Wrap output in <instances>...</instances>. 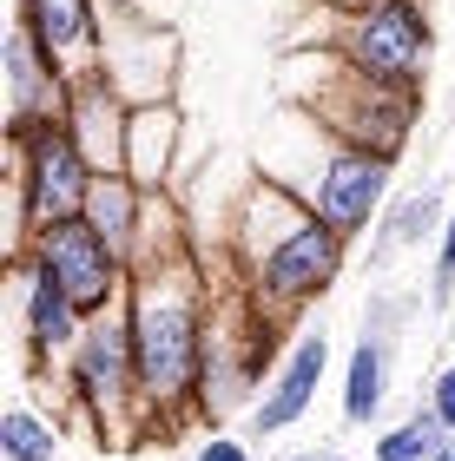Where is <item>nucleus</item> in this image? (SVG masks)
Listing matches in <instances>:
<instances>
[{"label":"nucleus","mask_w":455,"mask_h":461,"mask_svg":"<svg viewBox=\"0 0 455 461\" xmlns=\"http://www.w3.org/2000/svg\"><path fill=\"white\" fill-rule=\"evenodd\" d=\"M126 125H132V106L119 99V86H113L99 67L73 79L67 132H73L79 152H86L93 172H126Z\"/></svg>","instance_id":"obj_15"},{"label":"nucleus","mask_w":455,"mask_h":461,"mask_svg":"<svg viewBox=\"0 0 455 461\" xmlns=\"http://www.w3.org/2000/svg\"><path fill=\"white\" fill-rule=\"evenodd\" d=\"M323 14H363V7H377V0H317Z\"/></svg>","instance_id":"obj_26"},{"label":"nucleus","mask_w":455,"mask_h":461,"mask_svg":"<svg viewBox=\"0 0 455 461\" xmlns=\"http://www.w3.org/2000/svg\"><path fill=\"white\" fill-rule=\"evenodd\" d=\"M416 106H423L416 93L369 86L363 73H350L343 59H330V53H323V86L304 99V113L317 119L330 139L357 145V152H377V158H389V165L403 158L409 132H416Z\"/></svg>","instance_id":"obj_7"},{"label":"nucleus","mask_w":455,"mask_h":461,"mask_svg":"<svg viewBox=\"0 0 455 461\" xmlns=\"http://www.w3.org/2000/svg\"><path fill=\"white\" fill-rule=\"evenodd\" d=\"M429 303L455 310V212L442 224V244H436V264H429Z\"/></svg>","instance_id":"obj_22"},{"label":"nucleus","mask_w":455,"mask_h":461,"mask_svg":"<svg viewBox=\"0 0 455 461\" xmlns=\"http://www.w3.org/2000/svg\"><path fill=\"white\" fill-rule=\"evenodd\" d=\"M389 178H396V165L377 158V152H357V145H343V139H330L323 132V152L304 165V172H291L284 185L317 212L337 238L357 244L363 230H377L383 212H389Z\"/></svg>","instance_id":"obj_8"},{"label":"nucleus","mask_w":455,"mask_h":461,"mask_svg":"<svg viewBox=\"0 0 455 461\" xmlns=\"http://www.w3.org/2000/svg\"><path fill=\"white\" fill-rule=\"evenodd\" d=\"M178 152H185V113H178V99L132 106V125H126V178H139L146 192H172Z\"/></svg>","instance_id":"obj_16"},{"label":"nucleus","mask_w":455,"mask_h":461,"mask_svg":"<svg viewBox=\"0 0 455 461\" xmlns=\"http://www.w3.org/2000/svg\"><path fill=\"white\" fill-rule=\"evenodd\" d=\"M278 337H297V330H284L278 317H264V310L244 297L238 284L218 290L212 337H205V383H198V422H205V429L258 409L264 383H271L278 363H284Z\"/></svg>","instance_id":"obj_3"},{"label":"nucleus","mask_w":455,"mask_h":461,"mask_svg":"<svg viewBox=\"0 0 455 461\" xmlns=\"http://www.w3.org/2000/svg\"><path fill=\"white\" fill-rule=\"evenodd\" d=\"M0 73H7V139L40 132V125H67L73 106V73L40 47L27 27H7L0 47Z\"/></svg>","instance_id":"obj_12"},{"label":"nucleus","mask_w":455,"mask_h":461,"mask_svg":"<svg viewBox=\"0 0 455 461\" xmlns=\"http://www.w3.org/2000/svg\"><path fill=\"white\" fill-rule=\"evenodd\" d=\"M99 73L119 86L126 106L178 99V33L172 20L132 0H106V33H99Z\"/></svg>","instance_id":"obj_9"},{"label":"nucleus","mask_w":455,"mask_h":461,"mask_svg":"<svg viewBox=\"0 0 455 461\" xmlns=\"http://www.w3.org/2000/svg\"><path fill=\"white\" fill-rule=\"evenodd\" d=\"M7 270H14L20 337H27V369H59V363L73 356V343L86 337V317H79V303L27 258V250H14Z\"/></svg>","instance_id":"obj_13"},{"label":"nucleus","mask_w":455,"mask_h":461,"mask_svg":"<svg viewBox=\"0 0 455 461\" xmlns=\"http://www.w3.org/2000/svg\"><path fill=\"white\" fill-rule=\"evenodd\" d=\"M59 448H67V429L53 415H40L33 402H14L0 415V455L7 461H59Z\"/></svg>","instance_id":"obj_20"},{"label":"nucleus","mask_w":455,"mask_h":461,"mask_svg":"<svg viewBox=\"0 0 455 461\" xmlns=\"http://www.w3.org/2000/svg\"><path fill=\"white\" fill-rule=\"evenodd\" d=\"M442 343H449V356H455V310H449V337H442Z\"/></svg>","instance_id":"obj_27"},{"label":"nucleus","mask_w":455,"mask_h":461,"mask_svg":"<svg viewBox=\"0 0 455 461\" xmlns=\"http://www.w3.org/2000/svg\"><path fill=\"white\" fill-rule=\"evenodd\" d=\"M330 375V330L323 323H304L291 343H284V363L278 375L264 383L258 409L244 415V442H271V435H291L310 409H317V389Z\"/></svg>","instance_id":"obj_11"},{"label":"nucleus","mask_w":455,"mask_h":461,"mask_svg":"<svg viewBox=\"0 0 455 461\" xmlns=\"http://www.w3.org/2000/svg\"><path fill=\"white\" fill-rule=\"evenodd\" d=\"M389 375H396V337H357L343 356V395L337 415L343 429H369L389 402Z\"/></svg>","instance_id":"obj_18"},{"label":"nucleus","mask_w":455,"mask_h":461,"mask_svg":"<svg viewBox=\"0 0 455 461\" xmlns=\"http://www.w3.org/2000/svg\"><path fill=\"white\" fill-rule=\"evenodd\" d=\"M284 461H350L343 448H297V455H284Z\"/></svg>","instance_id":"obj_25"},{"label":"nucleus","mask_w":455,"mask_h":461,"mask_svg":"<svg viewBox=\"0 0 455 461\" xmlns=\"http://www.w3.org/2000/svg\"><path fill=\"white\" fill-rule=\"evenodd\" d=\"M323 53L343 59L350 73H363L369 86L389 93H416L429 79V59H436V20H429V0H377L363 14H323Z\"/></svg>","instance_id":"obj_4"},{"label":"nucleus","mask_w":455,"mask_h":461,"mask_svg":"<svg viewBox=\"0 0 455 461\" xmlns=\"http://www.w3.org/2000/svg\"><path fill=\"white\" fill-rule=\"evenodd\" d=\"M20 250H27V258L79 303V317H86V323L106 317V310H119V303H126V290H132V270L113 258V244L99 238L86 218L47 224L33 244H20Z\"/></svg>","instance_id":"obj_10"},{"label":"nucleus","mask_w":455,"mask_h":461,"mask_svg":"<svg viewBox=\"0 0 455 461\" xmlns=\"http://www.w3.org/2000/svg\"><path fill=\"white\" fill-rule=\"evenodd\" d=\"M442 461H455V442H449V448H442Z\"/></svg>","instance_id":"obj_28"},{"label":"nucleus","mask_w":455,"mask_h":461,"mask_svg":"<svg viewBox=\"0 0 455 461\" xmlns=\"http://www.w3.org/2000/svg\"><path fill=\"white\" fill-rule=\"evenodd\" d=\"M212 270L198 258L139 270L126 290V323L139 356V389H146L152 435H178L198 422V383H205V337H212L218 290L205 284Z\"/></svg>","instance_id":"obj_1"},{"label":"nucleus","mask_w":455,"mask_h":461,"mask_svg":"<svg viewBox=\"0 0 455 461\" xmlns=\"http://www.w3.org/2000/svg\"><path fill=\"white\" fill-rule=\"evenodd\" d=\"M79 422L99 435V448L126 455L139 442H152V415H146V389H139V356H132V323L126 303L86 323V337L73 343V356L59 363Z\"/></svg>","instance_id":"obj_2"},{"label":"nucleus","mask_w":455,"mask_h":461,"mask_svg":"<svg viewBox=\"0 0 455 461\" xmlns=\"http://www.w3.org/2000/svg\"><path fill=\"white\" fill-rule=\"evenodd\" d=\"M455 442V435L436 422V409L416 402V415L396 429H383L377 442H369V461H442V448Z\"/></svg>","instance_id":"obj_21"},{"label":"nucleus","mask_w":455,"mask_h":461,"mask_svg":"<svg viewBox=\"0 0 455 461\" xmlns=\"http://www.w3.org/2000/svg\"><path fill=\"white\" fill-rule=\"evenodd\" d=\"M423 402L436 409V422L455 435V363H442L436 375H429V389H423Z\"/></svg>","instance_id":"obj_24"},{"label":"nucleus","mask_w":455,"mask_h":461,"mask_svg":"<svg viewBox=\"0 0 455 461\" xmlns=\"http://www.w3.org/2000/svg\"><path fill=\"white\" fill-rule=\"evenodd\" d=\"M14 152V250L33 244L47 224H73L86 218V198H93V165L86 152L73 145L67 125H40V132H20L7 139Z\"/></svg>","instance_id":"obj_6"},{"label":"nucleus","mask_w":455,"mask_h":461,"mask_svg":"<svg viewBox=\"0 0 455 461\" xmlns=\"http://www.w3.org/2000/svg\"><path fill=\"white\" fill-rule=\"evenodd\" d=\"M350 264V238H337L317 212H310L304 224H291L284 238H271L264 250H251L244 264H232V284L251 297L264 317H278L284 330H304L297 317L317 297H330Z\"/></svg>","instance_id":"obj_5"},{"label":"nucleus","mask_w":455,"mask_h":461,"mask_svg":"<svg viewBox=\"0 0 455 461\" xmlns=\"http://www.w3.org/2000/svg\"><path fill=\"white\" fill-rule=\"evenodd\" d=\"M192 461H258V455H251V442H244V435L212 429V435H205V442L192 448Z\"/></svg>","instance_id":"obj_23"},{"label":"nucleus","mask_w":455,"mask_h":461,"mask_svg":"<svg viewBox=\"0 0 455 461\" xmlns=\"http://www.w3.org/2000/svg\"><path fill=\"white\" fill-rule=\"evenodd\" d=\"M14 27H27L73 79L99 67V33H106V0H14Z\"/></svg>","instance_id":"obj_14"},{"label":"nucleus","mask_w":455,"mask_h":461,"mask_svg":"<svg viewBox=\"0 0 455 461\" xmlns=\"http://www.w3.org/2000/svg\"><path fill=\"white\" fill-rule=\"evenodd\" d=\"M442 224H449V212H442V185H429V192H409V198H396V204L383 212L377 238H369V270H389V264L403 258V250L442 244Z\"/></svg>","instance_id":"obj_19"},{"label":"nucleus","mask_w":455,"mask_h":461,"mask_svg":"<svg viewBox=\"0 0 455 461\" xmlns=\"http://www.w3.org/2000/svg\"><path fill=\"white\" fill-rule=\"evenodd\" d=\"M146 204H152V192H146L139 178H126V172H99V178H93L86 224L113 244V258L126 264V270H132V258H139V238H146Z\"/></svg>","instance_id":"obj_17"}]
</instances>
